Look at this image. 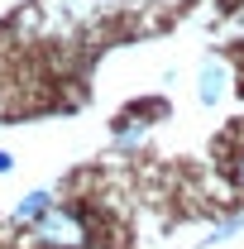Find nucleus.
Listing matches in <instances>:
<instances>
[{
  "label": "nucleus",
  "mask_w": 244,
  "mask_h": 249,
  "mask_svg": "<svg viewBox=\"0 0 244 249\" xmlns=\"http://www.w3.org/2000/svg\"><path fill=\"white\" fill-rule=\"evenodd\" d=\"M29 235H34V245H43V249H87V240H91L87 220L72 206H48L38 220H29Z\"/></svg>",
  "instance_id": "1"
},
{
  "label": "nucleus",
  "mask_w": 244,
  "mask_h": 249,
  "mask_svg": "<svg viewBox=\"0 0 244 249\" xmlns=\"http://www.w3.org/2000/svg\"><path fill=\"white\" fill-rule=\"evenodd\" d=\"M225 91H230V67H225V58H201V67H196V101L201 106H220Z\"/></svg>",
  "instance_id": "2"
},
{
  "label": "nucleus",
  "mask_w": 244,
  "mask_h": 249,
  "mask_svg": "<svg viewBox=\"0 0 244 249\" xmlns=\"http://www.w3.org/2000/svg\"><path fill=\"white\" fill-rule=\"evenodd\" d=\"M48 206H53V196H48V192H29V196L15 206V220H24V225H29V220H38Z\"/></svg>",
  "instance_id": "3"
},
{
  "label": "nucleus",
  "mask_w": 244,
  "mask_h": 249,
  "mask_svg": "<svg viewBox=\"0 0 244 249\" xmlns=\"http://www.w3.org/2000/svg\"><path fill=\"white\" fill-rule=\"evenodd\" d=\"M115 139H120V149H134V144L144 139V124H124V129L115 134Z\"/></svg>",
  "instance_id": "4"
},
{
  "label": "nucleus",
  "mask_w": 244,
  "mask_h": 249,
  "mask_svg": "<svg viewBox=\"0 0 244 249\" xmlns=\"http://www.w3.org/2000/svg\"><path fill=\"white\" fill-rule=\"evenodd\" d=\"M230 178H235V187L244 192V144L235 149V158H230Z\"/></svg>",
  "instance_id": "5"
},
{
  "label": "nucleus",
  "mask_w": 244,
  "mask_h": 249,
  "mask_svg": "<svg viewBox=\"0 0 244 249\" xmlns=\"http://www.w3.org/2000/svg\"><path fill=\"white\" fill-rule=\"evenodd\" d=\"M0 173H10V154H0Z\"/></svg>",
  "instance_id": "6"
}]
</instances>
